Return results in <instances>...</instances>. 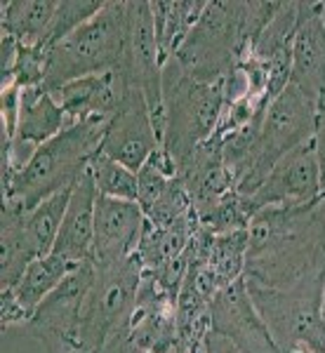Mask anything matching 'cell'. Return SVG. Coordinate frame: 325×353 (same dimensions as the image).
Wrapping results in <instances>:
<instances>
[{"label":"cell","instance_id":"cell-3","mask_svg":"<svg viewBox=\"0 0 325 353\" xmlns=\"http://www.w3.org/2000/svg\"><path fill=\"white\" fill-rule=\"evenodd\" d=\"M128 45V3L106 0L104 8L64 41L48 50L45 90H57L66 83L88 76L118 71Z\"/></svg>","mask_w":325,"mask_h":353},{"label":"cell","instance_id":"cell-2","mask_svg":"<svg viewBox=\"0 0 325 353\" xmlns=\"http://www.w3.org/2000/svg\"><path fill=\"white\" fill-rule=\"evenodd\" d=\"M106 125L108 118L101 116L81 118L38 146L24 168L3 186V203H14L28 212L45 198L76 184L101 151Z\"/></svg>","mask_w":325,"mask_h":353},{"label":"cell","instance_id":"cell-4","mask_svg":"<svg viewBox=\"0 0 325 353\" xmlns=\"http://www.w3.org/2000/svg\"><path fill=\"white\" fill-rule=\"evenodd\" d=\"M163 146L175 158L177 170H181L193 153L215 137L226 101L221 85L193 81L179 61L170 57L163 66Z\"/></svg>","mask_w":325,"mask_h":353},{"label":"cell","instance_id":"cell-27","mask_svg":"<svg viewBox=\"0 0 325 353\" xmlns=\"http://www.w3.org/2000/svg\"><path fill=\"white\" fill-rule=\"evenodd\" d=\"M321 316H323V323H325V285H323V297H321Z\"/></svg>","mask_w":325,"mask_h":353},{"label":"cell","instance_id":"cell-22","mask_svg":"<svg viewBox=\"0 0 325 353\" xmlns=\"http://www.w3.org/2000/svg\"><path fill=\"white\" fill-rule=\"evenodd\" d=\"M245 261H248V229L215 236L208 264L217 273L221 288H229L231 283L241 281L245 276Z\"/></svg>","mask_w":325,"mask_h":353},{"label":"cell","instance_id":"cell-6","mask_svg":"<svg viewBox=\"0 0 325 353\" xmlns=\"http://www.w3.org/2000/svg\"><path fill=\"white\" fill-rule=\"evenodd\" d=\"M316 104L299 88H295L290 83L266 106L264 118H262L259 139L257 146H255V163L250 168V172L238 181V196H253L264 184L273 165L283 156H288L293 149H297V146L306 144V141H311L316 137Z\"/></svg>","mask_w":325,"mask_h":353},{"label":"cell","instance_id":"cell-8","mask_svg":"<svg viewBox=\"0 0 325 353\" xmlns=\"http://www.w3.org/2000/svg\"><path fill=\"white\" fill-rule=\"evenodd\" d=\"M95 278L92 259L78 264L21 330L41 341L48 353H81V313Z\"/></svg>","mask_w":325,"mask_h":353},{"label":"cell","instance_id":"cell-25","mask_svg":"<svg viewBox=\"0 0 325 353\" xmlns=\"http://www.w3.org/2000/svg\"><path fill=\"white\" fill-rule=\"evenodd\" d=\"M316 116H318V125H316V151H318V170H321V196H318V214L323 219V229H325V90L321 97L316 99Z\"/></svg>","mask_w":325,"mask_h":353},{"label":"cell","instance_id":"cell-5","mask_svg":"<svg viewBox=\"0 0 325 353\" xmlns=\"http://www.w3.org/2000/svg\"><path fill=\"white\" fill-rule=\"evenodd\" d=\"M323 285L325 278L290 290H273L245 281L255 309L285 353H325Z\"/></svg>","mask_w":325,"mask_h":353},{"label":"cell","instance_id":"cell-23","mask_svg":"<svg viewBox=\"0 0 325 353\" xmlns=\"http://www.w3.org/2000/svg\"><path fill=\"white\" fill-rule=\"evenodd\" d=\"M90 174H92L99 196L118 198V201H132V203H137V198H139V179H137L135 170L116 163L113 158L104 156L101 151L90 163Z\"/></svg>","mask_w":325,"mask_h":353},{"label":"cell","instance_id":"cell-17","mask_svg":"<svg viewBox=\"0 0 325 353\" xmlns=\"http://www.w3.org/2000/svg\"><path fill=\"white\" fill-rule=\"evenodd\" d=\"M26 210L14 203H3L0 214V292L12 290L19 278L24 276L38 252L24 226Z\"/></svg>","mask_w":325,"mask_h":353},{"label":"cell","instance_id":"cell-16","mask_svg":"<svg viewBox=\"0 0 325 353\" xmlns=\"http://www.w3.org/2000/svg\"><path fill=\"white\" fill-rule=\"evenodd\" d=\"M290 83L299 88L313 104L325 90L323 14L311 17L297 28V36L293 41V78H290Z\"/></svg>","mask_w":325,"mask_h":353},{"label":"cell","instance_id":"cell-28","mask_svg":"<svg viewBox=\"0 0 325 353\" xmlns=\"http://www.w3.org/2000/svg\"><path fill=\"white\" fill-rule=\"evenodd\" d=\"M323 24H325V10H323Z\"/></svg>","mask_w":325,"mask_h":353},{"label":"cell","instance_id":"cell-19","mask_svg":"<svg viewBox=\"0 0 325 353\" xmlns=\"http://www.w3.org/2000/svg\"><path fill=\"white\" fill-rule=\"evenodd\" d=\"M203 10V0H196V3H189V0H175V3L158 0V3H151L153 24H156V38L158 45H161L163 61H168L179 50V45L189 36V31L198 21Z\"/></svg>","mask_w":325,"mask_h":353},{"label":"cell","instance_id":"cell-11","mask_svg":"<svg viewBox=\"0 0 325 353\" xmlns=\"http://www.w3.org/2000/svg\"><path fill=\"white\" fill-rule=\"evenodd\" d=\"M146 231V217L139 203L118 198H97L92 259L97 269H116L137 254L141 236Z\"/></svg>","mask_w":325,"mask_h":353},{"label":"cell","instance_id":"cell-14","mask_svg":"<svg viewBox=\"0 0 325 353\" xmlns=\"http://www.w3.org/2000/svg\"><path fill=\"white\" fill-rule=\"evenodd\" d=\"M130 88L132 85H130L128 76L118 68V71L88 76L81 78V81L61 85V88L52 90V97L64 109L68 121L76 123L88 116L111 118L118 111V106L123 104Z\"/></svg>","mask_w":325,"mask_h":353},{"label":"cell","instance_id":"cell-15","mask_svg":"<svg viewBox=\"0 0 325 353\" xmlns=\"http://www.w3.org/2000/svg\"><path fill=\"white\" fill-rule=\"evenodd\" d=\"M97 198H99V191H97L95 179L88 170L73 186L59 236L52 248L55 254H61L73 264H83L92 257Z\"/></svg>","mask_w":325,"mask_h":353},{"label":"cell","instance_id":"cell-9","mask_svg":"<svg viewBox=\"0 0 325 353\" xmlns=\"http://www.w3.org/2000/svg\"><path fill=\"white\" fill-rule=\"evenodd\" d=\"M321 196V170H318L316 139L306 141L273 165L264 184L253 196L241 198L248 217L264 208H309Z\"/></svg>","mask_w":325,"mask_h":353},{"label":"cell","instance_id":"cell-13","mask_svg":"<svg viewBox=\"0 0 325 353\" xmlns=\"http://www.w3.org/2000/svg\"><path fill=\"white\" fill-rule=\"evenodd\" d=\"M78 264L68 261L61 254H45L28 264L24 276L12 290L0 292V316L5 327H24L31 321L33 311L59 288V283L76 269Z\"/></svg>","mask_w":325,"mask_h":353},{"label":"cell","instance_id":"cell-1","mask_svg":"<svg viewBox=\"0 0 325 353\" xmlns=\"http://www.w3.org/2000/svg\"><path fill=\"white\" fill-rule=\"evenodd\" d=\"M245 281L290 290L325 278V229L316 205L264 208L250 217Z\"/></svg>","mask_w":325,"mask_h":353},{"label":"cell","instance_id":"cell-7","mask_svg":"<svg viewBox=\"0 0 325 353\" xmlns=\"http://www.w3.org/2000/svg\"><path fill=\"white\" fill-rule=\"evenodd\" d=\"M144 266L137 254L116 269H97L81 313V353H101L108 341L128 330Z\"/></svg>","mask_w":325,"mask_h":353},{"label":"cell","instance_id":"cell-10","mask_svg":"<svg viewBox=\"0 0 325 353\" xmlns=\"http://www.w3.org/2000/svg\"><path fill=\"white\" fill-rule=\"evenodd\" d=\"M158 146H163V141L156 132L146 97L139 88H130L118 111L108 118L101 153L139 172Z\"/></svg>","mask_w":325,"mask_h":353},{"label":"cell","instance_id":"cell-20","mask_svg":"<svg viewBox=\"0 0 325 353\" xmlns=\"http://www.w3.org/2000/svg\"><path fill=\"white\" fill-rule=\"evenodd\" d=\"M73 186L45 198L41 205H36V208L26 212L24 226H26V233H28V238H31L33 248H36L38 257H45V254L52 252L57 236H59V229H61V221H64L68 201H71Z\"/></svg>","mask_w":325,"mask_h":353},{"label":"cell","instance_id":"cell-18","mask_svg":"<svg viewBox=\"0 0 325 353\" xmlns=\"http://www.w3.org/2000/svg\"><path fill=\"white\" fill-rule=\"evenodd\" d=\"M59 0H8L3 3V33L12 36L24 48L45 43Z\"/></svg>","mask_w":325,"mask_h":353},{"label":"cell","instance_id":"cell-24","mask_svg":"<svg viewBox=\"0 0 325 353\" xmlns=\"http://www.w3.org/2000/svg\"><path fill=\"white\" fill-rule=\"evenodd\" d=\"M106 5V0H59V8L55 12V19L50 24V31L45 36L43 48H52L66 36H71L76 28H81L85 21H90Z\"/></svg>","mask_w":325,"mask_h":353},{"label":"cell","instance_id":"cell-26","mask_svg":"<svg viewBox=\"0 0 325 353\" xmlns=\"http://www.w3.org/2000/svg\"><path fill=\"white\" fill-rule=\"evenodd\" d=\"M19 50L21 45L12 36L3 33V38H0V81H3V88L12 81L17 61H19Z\"/></svg>","mask_w":325,"mask_h":353},{"label":"cell","instance_id":"cell-21","mask_svg":"<svg viewBox=\"0 0 325 353\" xmlns=\"http://www.w3.org/2000/svg\"><path fill=\"white\" fill-rule=\"evenodd\" d=\"M299 26L302 21H299L297 3H278V10L273 12L269 24L262 28L253 50H250V57L262 61V64H266V61L290 52Z\"/></svg>","mask_w":325,"mask_h":353},{"label":"cell","instance_id":"cell-12","mask_svg":"<svg viewBox=\"0 0 325 353\" xmlns=\"http://www.w3.org/2000/svg\"><path fill=\"white\" fill-rule=\"evenodd\" d=\"M208 318L210 327L229 337L241 353H285L255 309L243 278L219 290V294L210 301Z\"/></svg>","mask_w":325,"mask_h":353}]
</instances>
